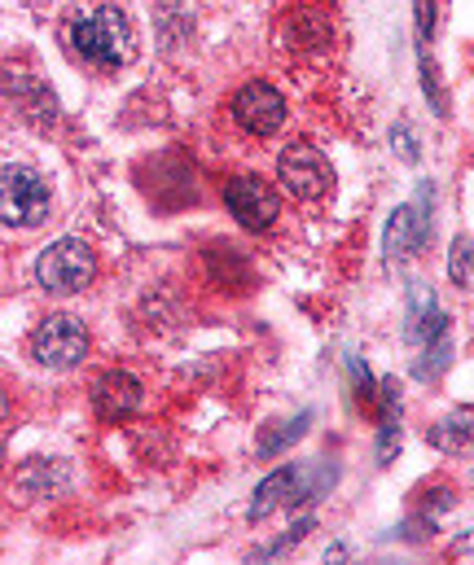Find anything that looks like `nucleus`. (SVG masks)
I'll return each instance as SVG.
<instances>
[{
    "label": "nucleus",
    "mask_w": 474,
    "mask_h": 565,
    "mask_svg": "<svg viewBox=\"0 0 474 565\" xmlns=\"http://www.w3.org/2000/svg\"><path fill=\"white\" fill-rule=\"evenodd\" d=\"M71 49L88 66L119 71L124 62H133L137 35H133V22H128V13L119 4H97V9H88V13H80L71 22Z\"/></svg>",
    "instance_id": "1"
},
{
    "label": "nucleus",
    "mask_w": 474,
    "mask_h": 565,
    "mask_svg": "<svg viewBox=\"0 0 474 565\" xmlns=\"http://www.w3.org/2000/svg\"><path fill=\"white\" fill-rule=\"evenodd\" d=\"M93 277H97V250L80 237H62L35 259V281L49 294H80L93 285Z\"/></svg>",
    "instance_id": "2"
},
{
    "label": "nucleus",
    "mask_w": 474,
    "mask_h": 565,
    "mask_svg": "<svg viewBox=\"0 0 474 565\" xmlns=\"http://www.w3.org/2000/svg\"><path fill=\"white\" fill-rule=\"evenodd\" d=\"M49 184L31 171V167H4L0 171V211H4V224L9 228H35L49 220Z\"/></svg>",
    "instance_id": "3"
},
{
    "label": "nucleus",
    "mask_w": 474,
    "mask_h": 565,
    "mask_svg": "<svg viewBox=\"0 0 474 565\" xmlns=\"http://www.w3.org/2000/svg\"><path fill=\"white\" fill-rule=\"evenodd\" d=\"M31 355L44 369H75L88 355V329L75 316H49L31 333Z\"/></svg>",
    "instance_id": "4"
},
{
    "label": "nucleus",
    "mask_w": 474,
    "mask_h": 565,
    "mask_svg": "<svg viewBox=\"0 0 474 565\" xmlns=\"http://www.w3.org/2000/svg\"><path fill=\"white\" fill-rule=\"evenodd\" d=\"M277 180L291 198L299 202H320L334 189V167L325 162V153L316 145H291L277 158Z\"/></svg>",
    "instance_id": "5"
},
{
    "label": "nucleus",
    "mask_w": 474,
    "mask_h": 565,
    "mask_svg": "<svg viewBox=\"0 0 474 565\" xmlns=\"http://www.w3.org/2000/svg\"><path fill=\"white\" fill-rule=\"evenodd\" d=\"M224 206H229L233 220H238L242 228H251V233L273 228L277 215H282L277 189H273L268 180H260V175H233V180L224 184Z\"/></svg>",
    "instance_id": "6"
},
{
    "label": "nucleus",
    "mask_w": 474,
    "mask_h": 565,
    "mask_svg": "<svg viewBox=\"0 0 474 565\" xmlns=\"http://www.w3.org/2000/svg\"><path fill=\"white\" fill-rule=\"evenodd\" d=\"M431 202H435V193H431V184H422V189H418V202L400 206V211L387 220L382 250H387V259H391V264H396V259L418 255V250L431 242Z\"/></svg>",
    "instance_id": "7"
},
{
    "label": "nucleus",
    "mask_w": 474,
    "mask_h": 565,
    "mask_svg": "<svg viewBox=\"0 0 474 565\" xmlns=\"http://www.w3.org/2000/svg\"><path fill=\"white\" fill-rule=\"evenodd\" d=\"M229 115H233V124H238L242 132H251V137H273V132L286 124V97H282L273 84L255 79V84L238 88V97L229 102Z\"/></svg>",
    "instance_id": "8"
},
{
    "label": "nucleus",
    "mask_w": 474,
    "mask_h": 565,
    "mask_svg": "<svg viewBox=\"0 0 474 565\" xmlns=\"http://www.w3.org/2000/svg\"><path fill=\"white\" fill-rule=\"evenodd\" d=\"M93 408L102 422H124L141 408V382L133 373H106L93 386Z\"/></svg>",
    "instance_id": "9"
},
{
    "label": "nucleus",
    "mask_w": 474,
    "mask_h": 565,
    "mask_svg": "<svg viewBox=\"0 0 474 565\" xmlns=\"http://www.w3.org/2000/svg\"><path fill=\"white\" fill-rule=\"evenodd\" d=\"M444 333H449V320H444L440 302H435L431 294L413 289V307H409L404 342H409V347H426V342H435V338H444Z\"/></svg>",
    "instance_id": "10"
},
{
    "label": "nucleus",
    "mask_w": 474,
    "mask_h": 565,
    "mask_svg": "<svg viewBox=\"0 0 474 565\" xmlns=\"http://www.w3.org/2000/svg\"><path fill=\"white\" fill-rule=\"evenodd\" d=\"M295 491H299V469H295V465H286V469L268 473V478L255 487V500H251L246 518H251V522H264L277 504H291V500H295Z\"/></svg>",
    "instance_id": "11"
},
{
    "label": "nucleus",
    "mask_w": 474,
    "mask_h": 565,
    "mask_svg": "<svg viewBox=\"0 0 474 565\" xmlns=\"http://www.w3.org/2000/svg\"><path fill=\"white\" fill-rule=\"evenodd\" d=\"M431 447L449 451V456H474V408H457L440 425H431Z\"/></svg>",
    "instance_id": "12"
},
{
    "label": "nucleus",
    "mask_w": 474,
    "mask_h": 565,
    "mask_svg": "<svg viewBox=\"0 0 474 565\" xmlns=\"http://www.w3.org/2000/svg\"><path fill=\"white\" fill-rule=\"evenodd\" d=\"M329 40H334V26H329L325 13H316V9H295V13L286 18V44H291V49H325Z\"/></svg>",
    "instance_id": "13"
},
{
    "label": "nucleus",
    "mask_w": 474,
    "mask_h": 565,
    "mask_svg": "<svg viewBox=\"0 0 474 565\" xmlns=\"http://www.w3.org/2000/svg\"><path fill=\"white\" fill-rule=\"evenodd\" d=\"M313 422V413H299L295 422H282V429H273L268 438H260V460H268V456H277V451H286L295 438H304V429Z\"/></svg>",
    "instance_id": "14"
},
{
    "label": "nucleus",
    "mask_w": 474,
    "mask_h": 565,
    "mask_svg": "<svg viewBox=\"0 0 474 565\" xmlns=\"http://www.w3.org/2000/svg\"><path fill=\"white\" fill-rule=\"evenodd\" d=\"M449 277L457 285H471L474 277V242L471 237H457L453 250H449Z\"/></svg>",
    "instance_id": "15"
},
{
    "label": "nucleus",
    "mask_w": 474,
    "mask_h": 565,
    "mask_svg": "<svg viewBox=\"0 0 474 565\" xmlns=\"http://www.w3.org/2000/svg\"><path fill=\"white\" fill-rule=\"evenodd\" d=\"M449 351H453L449 333H444L440 342H426V360H418V364H413V373H418L422 382H431V377H435V373H440V369L449 364Z\"/></svg>",
    "instance_id": "16"
},
{
    "label": "nucleus",
    "mask_w": 474,
    "mask_h": 565,
    "mask_svg": "<svg viewBox=\"0 0 474 565\" xmlns=\"http://www.w3.org/2000/svg\"><path fill=\"white\" fill-rule=\"evenodd\" d=\"M347 369H351V386H356V404L360 408H373L378 404V386L369 377V369L360 364V355H347Z\"/></svg>",
    "instance_id": "17"
},
{
    "label": "nucleus",
    "mask_w": 474,
    "mask_h": 565,
    "mask_svg": "<svg viewBox=\"0 0 474 565\" xmlns=\"http://www.w3.org/2000/svg\"><path fill=\"white\" fill-rule=\"evenodd\" d=\"M396 447H400V417H391V422H378V443H373V451H378V465H391Z\"/></svg>",
    "instance_id": "18"
},
{
    "label": "nucleus",
    "mask_w": 474,
    "mask_h": 565,
    "mask_svg": "<svg viewBox=\"0 0 474 565\" xmlns=\"http://www.w3.org/2000/svg\"><path fill=\"white\" fill-rule=\"evenodd\" d=\"M391 145H396V153H400L404 162H418V137H413L409 124H396V128H391Z\"/></svg>",
    "instance_id": "19"
},
{
    "label": "nucleus",
    "mask_w": 474,
    "mask_h": 565,
    "mask_svg": "<svg viewBox=\"0 0 474 565\" xmlns=\"http://www.w3.org/2000/svg\"><path fill=\"white\" fill-rule=\"evenodd\" d=\"M418 35L422 40L435 35V0H418Z\"/></svg>",
    "instance_id": "20"
},
{
    "label": "nucleus",
    "mask_w": 474,
    "mask_h": 565,
    "mask_svg": "<svg viewBox=\"0 0 474 565\" xmlns=\"http://www.w3.org/2000/svg\"><path fill=\"white\" fill-rule=\"evenodd\" d=\"M457 553H474V531H471V535H462V540H457Z\"/></svg>",
    "instance_id": "21"
}]
</instances>
